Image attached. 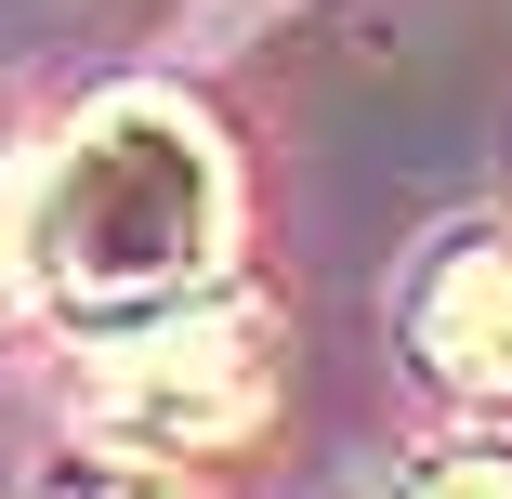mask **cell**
<instances>
[{
  "label": "cell",
  "instance_id": "1",
  "mask_svg": "<svg viewBox=\"0 0 512 499\" xmlns=\"http://www.w3.org/2000/svg\"><path fill=\"white\" fill-rule=\"evenodd\" d=\"M0 237H14V276L79 329L171 316L237 250V158L184 92H106L14 171Z\"/></svg>",
  "mask_w": 512,
  "mask_h": 499
},
{
  "label": "cell",
  "instance_id": "2",
  "mask_svg": "<svg viewBox=\"0 0 512 499\" xmlns=\"http://www.w3.org/2000/svg\"><path fill=\"white\" fill-rule=\"evenodd\" d=\"M276 408V316L250 303H211V316H158L132 342H106L92 368V434L119 460H211V447H250Z\"/></svg>",
  "mask_w": 512,
  "mask_h": 499
},
{
  "label": "cell",
  "instance_id": "3",
  "mask_svg": "<svg viewBox=\"0 0 512 499\" xmlns=\"http://www.w3.org/2000/svg\"><path fill=\"white\" fill-rule=\"evenodd\" d=\"M407 342H421V368L460 381V394H512V224H473V237H447L421 263Z\"/></svg>",
  "mask_w": 512,
  "mask_h": 499
},
{
  "label": "cell",
  "instance_id": "4",
  "mask_svg": "<svg viewBox=\"0 0 512 499\" xmlns=\"http://www.w3.org/2000/svg\"><path fill=\"white\" fill-rule=\"evenodd\" d=\"M394 499H512V434H447V447H421Z\"/></svg>",
  "mask_w": 512,
  "mask_h": 499
},
{
  "label": "cell",
  "instance_id": "5",
  "mask_svg": "<svg viewBox=\"0 0 512 499\" xmlns=\"http://www.w3.org/2000/svg\"><path fill=\"white\" fill-rule=\"evenodd\" d=\"M66 499H171V486H145V473H92V486H66Z\"/></svg>",
  "mask_w": 512,
  "mask_h": 499
},
{
  "label": "cell",
  "instance_id": "6",
  "mask_svg": "<svg viewBox=\"0 0 512 499\" xmlns=\"http://www.w3.org/2000/svg\"><path fill=\"white\" fill-rule=\"evenodd\" d=\"M14 289H27V276H14V237H0V316H14Z\"/></svg>",
  "mask_w": 512,
  "mask_h": 499
}]
</instances>
